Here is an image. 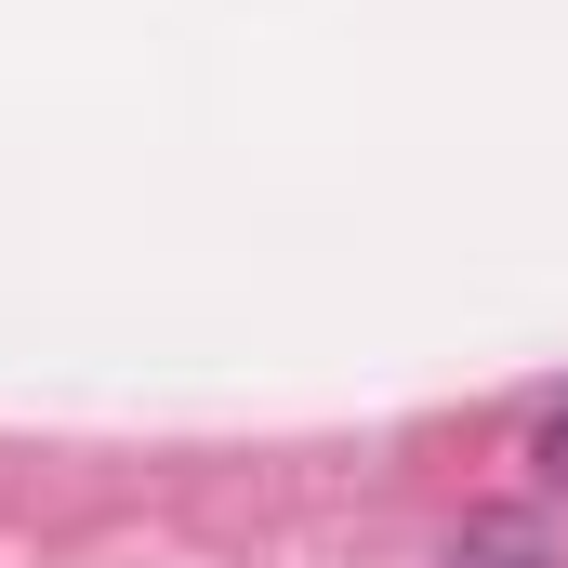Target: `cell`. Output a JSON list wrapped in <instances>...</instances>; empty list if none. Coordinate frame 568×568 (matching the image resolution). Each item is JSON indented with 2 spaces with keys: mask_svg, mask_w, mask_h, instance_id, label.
I'll list each match as a JSON object with an SVG mask.
<instances>
[{
  "mask_svg": "<svg viewBox=\"0 0 568 568\" xmlns=\"http://www.w3.org/2000/svg\"><path fill=\"white\" fill-rule=\"evenodd\" d=\"M463 568H542V542H529V529H476V542H463Z\"/></svg>",
  "mask_w": 568,
  "mask_h": 568,
  "instance_id": "1",
  "label": "cell"
},
{
  "mask_svg": "<svg viewBox=\"0 0 568 568\" xmlns=\"http://www.w3.org/2000/svg\"><path fill=\"white\" fill-rule=\"evenodd\" d=\"M542 476H568V397L542 410Z\"/></svg>",
  "mask_w": 568,
  "mask_h": 568,
  "instance_id": "2",
  "label": "cell"
}]
</instances>
